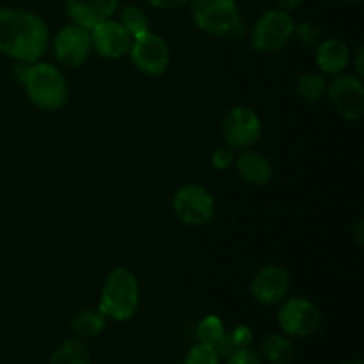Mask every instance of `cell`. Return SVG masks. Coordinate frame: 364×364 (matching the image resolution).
Here are the masks:
<instances>
[{"instance_id":"obj_1","label":"cell","mask_w":364,"mask_h":364,"mask_svg":"<svg viewBox=\"0 0 364 364\" xmlns=\"http://www.w3.org/2000/svg\"><path fill=\"white\" fill-rule=\"evenodd\" d=\"M50 46V31L41 16L16 7H0V52L16 63H38Z\"/></svg>"},{"instance_id":"obj_2","label":"cell","mask_w":364,"mask_h":364,"mask_svg":"<svg viewBox=\"0 0 364 364\" xmlns=\"http://www.w3.org/2000/svg\"><path fill=\"white\" fill-rule=\"evenodd\" d=\"M141 304L139 279L127 267H116L105 277L100 294L98 309L107 320L128 322L134 318Z\"/></svg>"},{"instance_id":"obj_3","label":"cell","mask_w":364,"mask_h":364,"mask_svg":"<svg viewBox=\"0 0 364 364\" xmlns=\"http://www.w3.org/2000/svg\"><path fill=\"white\" fill-rule=\"evenodd\" d=\"M21 85L27 91L28 100L41 110L63 109L70 96V85L63 71L41 60L28 64Z\"/></svg>"},{"instance_id":"obj_4","label":"cell","mask_w":364,"mask_h":364,"mask_svg":"<svg viewBox=\"0 0 364 364\" xmlns=\"http://www.w3.org/2000/svg\"><path fill=\"white\" fill-rule=\"evenodd\" d=\"M191 11L196 25L206 34L223 39H242L247 32L235 0H192Z\"/></svg>"},{"instance_id":"obj_5","label":"cell","mask_w":364,"mask_h":364,"mask_svg":"<svg viewBox=\"0 0 364 364\" xmlns=\"http://www.w3.org/2000/svg\"><path fill=\"white\" fill-rule=\"evenodd\" d=\"M295 20L288 11L274 7L265 11L251 27V45L256 52L274 53L283 50L291 41L295 32Z\"/></svg>"},{"instance_id":"obj_6","label":"cell","mask_w":364,"mask_h":364,"mask_svg":"<svg viewBox=\"0 0 364 364\" xmlns=\"http://www.w3.org/2000/svg\"><path fill=\"white\" fill-rule=\"evenodd\" d=\"M322 311L313 301L304 297L284 299L277 311V323L290 338L313 336L322 327Z\"/></svg>"},{"instance_id":"obj_7","label":"cell","mask_w":364,"mask_h":364,"mask_svg":"<svg viewBox=\"0 0 364 364\" xmlns=\"http://www.w3.org/2000/svg\"><path fill=\"white\" fill-rule=\"evenodd\" d=\"M173 212L187 226H206L215 217V199L201 185L187 183L174 194Z\"/></svg>"},{"instance_id":"obj_8","label":"cell","mask_w":364,"mask_h":364,"mask_svg":"<svg viewBox=\"0 0 364 364\" xmlns=\"http://www.w3.org/2000/svg\"><path fill=\"white\" fill-rule=\"evenodd\" d=\"M224 146L233 151H245L258 142L262 135L259 116L249 107H233L228 110L220 123Z\"/></svg>"},{"instance_id":"obj_9","label":"cell","mask_w":364,"mask_h":364,"mask_svg":"<svg viewBox=\"0 0 364 364\" xmlns=\"http://www.w3.org/2000/svg\"><path fill=\"white\" fill-rule=\"evenodd\" d=\"M132 63L137 71L148 77H160L167 71L171 63V50L166 39L155 32L148 31L132 39L130 46Z\"/></svg>"},{"instance_id":"obj_10","label":"cell","mask_w":364,"mask_h":364,"mask_svg":"<svg viewBox=\"0 0 364 364\" xmlns=\"http://www.w3.org/2000/svg\"><path fill=\"white\" fill-rule=\"evenodd\" d=\"M327 98L347 121H358L364 112V85L359 75L340 73L327 82Z\"/></svg>"},{"instance_id":"obj_11","label":"cell","mask_w":364,"mask_h":364,"mask_svg":"<svg viewBox=\"0 0 364 364\" xmlns=\"http://www.w3.org/2000/svg\"><path fill=\"white\" fill-rule=\"evenodd\" d=\"M52 52L57 63L66 68H78L92 52L91 32L77 23H68L52 39Z\"/></svg>"},{"instance_id":"obj_12","label":"cell","mask_w":364,"mask_h":364,"mask_svg":"<svg viewBox=\"0 0 364 364\" xmlns=\"http://www.w3.org/2000/svg\"><path fill=\"white\" fill-rule=\"evenodd\" d=\"M290 291V272L283 265H270L262 267L255 274L251 281V297L258 302L259 306H277L287 299Z\"/></svg>"},{"instance_id":"obj_13","label":"cell","mask_w":364,"mask_h":364,"mask_svg":"<svg viewBox=\"0 0 364 364\" xmlns=\"http://www.w3.org/2000/svg\"><path fill=\"white\" fill-rule=\"evenodd\" d=\"M89 32H91L92 50H96V53L105 57V59L116 60L128 55V52H130L132 39L134 38L114 18H109V20L95 25L92 28H89Z\"/></svg>"},{"instance_id":"obj_14","label":"cell","mask_w":364,"mask_h":364,"mask_svg":"<svg viewBox=\"0 0 364 364\" xmlns=\"http://www.w3.org/2000/svg\"><path fill=\"white\" fill-rule=\"evenodd\" d=\"M121 7V0H66V11L71 23L92 28L109 20Z\"/></svg>"},{"instance_id":"obj_15","label":"cell","mask_w":364,"mask_h":364,"mask_svg":"<svg viewBox=\"0 0 364 364\" xmlns=\"http://www.w3.org/2000/svg\"><path fill=\"white\" fill-rule=\"evenodd\" d=\"M315 60L322 73L340 75L345 73L348 64L352 63V53L347 43L336 38H329L316 45Z\"/></svg>"},{"instance_id":"obj_16","label":"cell","mask_w":364,"mask_h":364,"mask_svg":"<svg viewBox=\"0 0 364 364\" xmlns=\"http://www.w3.org/2000/svg\"><path fill=\"white\" fill-rule=\"evenodd\" d=\"M233 166L242 181L252 185V187H263L272 180L274 171L270 160L262 153L252 151V149L240 151V156L235 159Z\"/></svg>"},{"instance_id":"obj_17","label":"cell","mask_w":364,"mask_h":364,"mask_svg":"<svg viewBox=\"0 0 364 364\" xmlns=\"http://www.w3.org/2000/svg\"><path fill=\"white\" fill-rule=\"evenodd\" d=\"M259 355L270 364H290L295 359V345L287 334H269L263 340Z\"/></svg>"},{"instance_id":"obj_18","label":"cell","mask_w":364,"mask_h":364,"mask_svg":"<svg viewBox=\"0 0 364 364\" xmlns=\"http://www.w3.org/2000/svg\"><path fill=\"white\" fill-rule=\"evenodd\" d=\"M107 318L100 309H84V311L77 313L71 320V329L78 338H98L100 334L105 331Z\"/></svg>"},{"instance_id":"obj_19","label":"cell","mask_w":364,"mask_h":364,"mask_svg":"<svg viewBox=\"0 0 364 364\" xmlns=\"http://www.w3.org/2000/svg\"><path fill=\"white\" fill-rule=\"evenodd\" d=\"M50 364H92V361L89 348L78 338V340H66L60 343L52 354Z\"/></svg>"},{"instance_id":"obj_20","label":"cell","mask_w":364,"mask_h":364,"mask_svg":"<svg viewBox=\"0 0 364 364\" xmlns=\"http://www.w3.org/2000/svg\"><path fill=\"white\" fill-rule=\"evenodd\" d=\"M252 343V331L247 326H238L235 327L230 333H224V336L220 338L219 343L215 345L217 354L220 355V359H228L238 350H244V348L251 347Z\"/></svg>"},{"instance_id":"obj_21","label":"cell","mask_w":364,"mask_h":364,"mask_svg":"<svg viewBox=\"0 0 364 364\" xmlns=\"http://www.w3.org/2000/svg\"><path fill=\"white\" fill-rule=\"evenodd\" d=\"M295 91H297L299 98L304 100L308 103H316L326 96L327 92V80L323 75L313 73V71H306L297 78L295 84Z\"/></svg>"},{"instance_id":"obj_22","label":"cell","mask_w":364,"mask_h":364,"mask_svg":"<svg viewBox=\"0 0 364 364\" xmlns=\"http://www.w3.org/2000/svg\"><path fill=\"white\" fill-rule=\"evenodd\" d=\"M117 11H119V20L117 21L127 28L128 34H130L132 38H137V36L151 31V28H149V18L142 7L128 4V6L121 7V9Z\"/></svg>"},{"instance_id":"obj_23","label":"cell","mask_w":364,"mask_h":364,"mask_svg":"<svg viewBox=\"0 0 364 364\" xmlns=\"http://www.w3.org/2000/svg\"><path fill=\"white\" fill-rule=\"evenodd\" d=\"M226 333L223 318L217 315H206L199 320L198 327H196V336H198V343L212 345L215 347L220 341V338Z\"/></svg>"},{"instance_id":"obj_24","label":"cell","mask_w":364,"mask_h":364,"mask_svg":"<svg viewBox=\"0 0 364 364\" xmlns=\"http://www.w3.org/2000/svg\"><path fill=\"white\" fill-rule=\"evenodd\" d=\"M183 364H220V355L212 345L198 343L187 352Z\"/></svg>"},{"instance_id":"obj_25","label":"cell","mask_w":364,"mask_h":364,"mask_svg":"<svg viewBox=\"0 0 364 364\" xmlns=\"http://www.w3.org/2000/svg\"><path fill=\"white\" fill-rule=\"evenodd\" d=\"M320 28L311 21H304L301 25H295L294 36H297L299 43L304 46H316L320 43Z\"/></svg>"},{"instance_id":"obj_26","label":"cell","mask_w":364,"mask_h":364,"mask_svg":"<svg viewBox=\"0 0 364 364\" xmlns=\"http://www.w3.org/2000/svg\"><path fill=\"white\" fill-rule=\"evenodd\" d=\"M235 159H237V156H235V151L228 148V146H219V148H215V151L212 153V164L217 171L230 169L235 164Z\"/></svg>"},{"instance_id":"obj_27","label":"cell","mask_w":364,"mask_h":364,"mask_svg":"<svg viewBox=\"0 0 364 364\" xmlns=\"http://www.w3.org/2000/svg\"><path fill=\"white\" fill-rule=\"evenodd\" d=\"M226 364H265L263 363V358L259 355L258 350L247 347L244 350L235 352L231 358L226 359Z\"/></svg>"},{"instance_id":"obj_28","label":"cell","mask_w":364,"mask_h":364,"mask_svg":"<svg viewBox=\"0 0 364 364\" xmlns=\"http://www.w3.org/2000/svg\"><path fill=\"white\" fill-rule=\"evenodd\" d=\"M151 7H156V9L162 11H174L180 9V7L188 6L192 0H146Z\"/></svg>"},{"instance_id":"obj_29","label":"cell","mask_w":364,"mask_h":364,"mask_svg":"<svg viewBox=\"0 0 364 364\" xmlns=\"http://www.w3.org/2000/svg\"><path fill=\"white\" fill-rule=\"evenodd\" d=\"M274 2L277 4V7H279V9H284V11H288V13H291V11L299 9V7L304 4V0H274Z\"/></svg>"},{"instance_id":"obj_30","label":"cell","mask_w":364,"mask_h":364,"mask_svg":"<svg viewBox=\"0 0 364 364\" xmlns=\"http://www.w3.org/2000/svg\"><path fill=\"white\" fill-rule=\"evenodd\" d=\"M354 235H355V240H358L359 245H363V238H364V223L359 220L354 228Z\"/></svg>"},{"instance_id":"obj_31","label":"cell","mask_w":364,"mask_h":364,"mask_svg":"<svg viewBox=\"0 0 364 364\" xmlns=\"http://www.w3.org/2000/svg\"><path fill=\"white\" fill-rule=\"evenodd\" d=\"M355 55H358V60H355V70H358L359 77H363V73H364V68H363V48H359Z\"/></svg>"},{"instance_id":"obj_32","label":"cell","mask_w":364,"mask_h":364,"mask_svg":"<svg viewBox=\"0 0 364 364\" xmlns=\"http://www.w3.org/2000/svg\"><path fill=\"white\" fill-rule=\"evenodd\" d=\"M343 364H363V361H352V363H343Z\"/></svg>"},{"instance_id":"obj_33","label":"cell","mask_w":364,"mask_h":364,"mask_svg":"<svg viewBox=\"0 0 364 364\" xmlns=\"http://www.w3.org/2000/svg\"><path fill=\"white\" fill-rule=\"evenodd\" d=\"M345 2H361V0H345Z\"/></svg>"}]
</instances>
